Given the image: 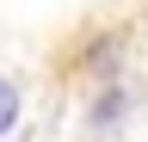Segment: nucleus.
<instances>
[{
  "mask_svg": "<svg viewBox=\"0 0 148 142\" xmlns=\"http://www.w3.org/2000/svg\"><path fill=\"white\" fill-rule=\"evenodd\" d=\"M12 123H18V93H12L6 80H0V136H6Z\"/></svg>",
  "mask_w": 148,
  "mask_h": 142,
  "instance_id": "obj_1",
  "label": "nucleus"
}]
</instances>
